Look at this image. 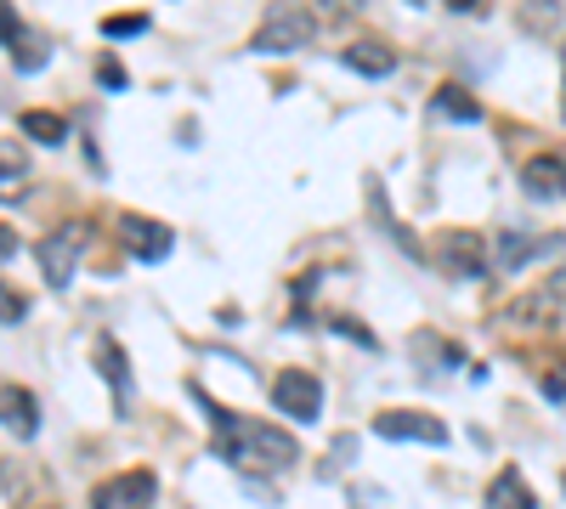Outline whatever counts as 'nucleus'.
<instances>
[{"mask_svg": "<svg viewBox=\"0 0 566 509\" xmlns=\"http://www.w3.org/2000/svg\"><path fill=\"white\" fill-rule=\"evenodd\" d=\"M216 453L239 470H290L301 458L290 431L244 420V413H216Z\"/></svg>", "mask_w": 566, "mask_h": 509, "instance_id": "obj_1", "label": "nucleus"}, {"mask_svg": "<svg viewBox=\"0 0 566 509\" xmlns=\"http://www.w3.org/2000/svg\"><path fill=\"white\" fill-rule=\"evenodd\" d=\"M312 40H317V12H306V7H272L266 23L255 29V52L290 57V52H306Z\"/></svg>", "mask_w": 566, "mask_h": 509, "instance_id": "obj_2", "label": "nucleus"}, {"mask_svg": "<svg viewBox=\"0 0 566 509\" xmlns=\"http://www.w3.org/2000/svg\"><path fill=\"white\" fill-rule=\"evenodd\" d=\"M85 238H91L85 221H63L57 233H45V244H40V277L52 289H69L74 284V266L85 255Z\"/></svg>", "mask_w": 566, "mask_h": 509, "instance_id": "obj_3", "label": "nucleus"}, {"mask_svg": "<svg viewBox=\"0 0 566 509\" xmlns=\"http://www.w3.org/2000/svg\"><path fill=\"white\" fill-rule=\"evenodd\" d=\"M154 503H159L154 470H119L91 487V509H154Z\"/></svg>", "mask_w": 566, "mask_h": 509, "instance_id": "obj_4", "label": "nucleus"}, {"mask_svg": "<svg viewBox=\"0 0 566 509\" xmlns=\"http://www.w3.org/2000/svg\"><path fill=\"white\" fill-rule=\"evenodd\" d=\"M374 431H380L386 442H424V447H448V425L437 420V413H419V407H391L374 420Z\"/></svg>", "mask_w": 566, "mask_h": 509, "instance_id": "obj_5", "label": "nucleus"}, {"mask_svg": "<svg viewBox=\"0 0 566 509\" xmlns=\"http://www.w3.org/2000/svg\"><path fill=\"white\" fill-rule=\"evenodd\" d=\"M272 402H277V413H290V420H317L323 385H317V374H306V368H283V374L272 380Z\"/></svg>", "mask_w": 566, "mask_h": 509, "instance_id": "obj_6", "label": "nucleus"}, {"mask_svg": "<svg viewBox=\"0 0 566 509\" xmlns=\"http://www.w3.org/2000/svg\"><path fill=\"white\" fill-rule=\"evenodd\" d=\"M437 255H442V266H448L453 277H488V266H493L482 233H470V226H453V233H442Z\"/></svg>", "mask_w": 566, "mask_h": 509, "instance_id": "obj_7", "label": "nucleus"}, {"mask_svg": "<svg viewBox=\"0 0 566 509\" xmlns=\"http://www.w3.org/2000/svg\"><path fill=\"white\" fill-rule=\"evenodd\" d=\"M119 238H125V250L136 261H165L176 250V233L165 221H154V215H119Z\"/></svg>", "mask_w": 566, "mask_h": 509, "instance_id": "obj_8", "label": "nucleus"}, {"mask_svg": "<svg viewBox=\"0 0 566 509\" xmlns=\"http://www.w3.org/2000/svg\"><path fill=\"white\" fill-rule=\"evenodd\" d=\"M544 250H560V238H538V233H522V226H510V233H499V244L488 250V261H493L499 272H515L522 261H533V255H544Z\"/></svg>", "mask_w": 566, "mask_h": 509, "instance_id": "obj_9", "label": "nucleus"}, {"mask_svg": "<svg viewBox=\"0 0 566 509\" xmlns=\"http://www.w3.org/2000/svg\"><path fill=\"white\" fill-rule=\"evenodd\" d=\"M340 63L352 74H363V79H386L397 68V52H391V45H380V40H352L346 52H340Z\"/></svg>", "mask_w": 566, "mask_h": 509, "instance_id": "obj_10", "label": "nucleus"}, {"mask_svg": "<svg viewBox=\"0 0 566 509\" xmlns=\"http://www.w3.org/2000/svg\"><path fill=\"white\" fill-rule=\"evenodd\" d=\"M29 199V153L18 142H0V204Z\"/></svg>", "mask_w": 566, "mask_h": 509, "instance_id": "obj_11", "label": "nucleus"}, {"mask_svg": "<svg viewBox=\"0 0 566 509\" xmlns=\"http://www.w3.org/2000/svg\"><path fill=\"white\" fill-rule=\"evenodd\" d=\"M0 420L12 425V436H34L40 431V407H34V396L23 391V385H0Z\"/></svg>", "mask_w": 566, "mask_h": 509, "instance_id": "obj_12", "label": "nucleus"}, {"mask_svg": "<svg viewBox=\"0 0 566 509\" xmlns=\"http://www.w3.org/2000/svg\"><path fill=\"white\" fill-rule=\"evenodd\" d=\"M522 188H527L533 199H560V193H566V159H555V153L527 159V170H522Z\"/></svg>", "mask_w": 566, "mask_h": 509, "instance_id": "obj_13", "label": "nucleus"}, {"mask_svg": "<svg viewBox=\"0 0 566 509\" xmlns=\"http://www.w3.org/2000/svg\"><path fill=\"white\" fill-rule=\"evenodd\" d=\"M488 509H538V492L522 481V470H515V465H504L493 476V487H488Z\"/></svg>", "mask_w": 566, "mask_h": 509, "instance_id": "obj_14", "label": "nucleus"}, {"mask_svg": "<svg viewBox=\"0 0 566 509\" xmlns=\"http://www.w3.org/2000/svg\"><path fill=\"white\" fill-rule=\"evenodd\" d=\"M23 130L34 136V142H45V148L69 142V119H63V114H45V108H29V114H23Z\"/></svg>", "mask_w": 566, "mask_h": 509, "instance_id": "obj_15", "label": "nucleus"}, {"mask_svg": "<svg viewBox=\"0 0 566 509\" xmlns=\"http://www.w3.org/2000/svg\"><path fill=\"white\" fill-rule=\"evenodd\" d=\"M437 114H448V119H459V125H476V119H482V103L470 97V91H459V85H442V91H437Z\"/></svg>", "mask_w": 566, "mask_h": 509, "instance_id": "obj_16", "label": "nucleus"}, {"mask_svg": "<svg viewBox=\"0 0 566 509\" xmlns=\"http://www.w3.org/2000/svg\"><path fill=\"white\" fill-rule=\"evenodd\" d=\"M97 351H103V374H108V385H114L119 402H125V351H119L114 340H97Z\"/></svg>", "mask_w": 566, "mask_h": 509, "instance_id": "obj_17", "label": "nucleus"}, {"mask_svg": "<svg viewBox=\"0 0 566 509\" xmlns=\"http://www.w3.org/2000/svg\"><path fill=\"white\" fill-rule=\"evenodd\" d=\"M103 34H108V40H130V34H148V18H142V12H125V18H103Z\"/></svg>", "mask_w": 566, "mask_h": 509, "instance_id": "obj_18", "label": "nucleus"}, {"mask_svg": "<svg viewBox=\"0 0 566 509\" xmlns=\"http://www.w3.org/2000/svg\"><path fill=\"white\" fill-rule=\"evenodd\" d=\"M23 317H29V300L12 284H0V322H23Z\"/></svg>", "mask_w": 566, "mask_h": 509, "instance_id": "obj_19", "label": "nucleus"}, {"mask_svg": "<svg viewBox=\"0 0 566 509\" xmlns=\"http://www.w3.org/2000/svg\"><path fill=\"white\" fill-rule=\"evenodd\" d=\"M544 396L549 402H566V362H555L549 374H544Z\"/></svg>", "mask_w": 566, "mask_h": 509, "instance_id": "obj_20", "label": "nucleus"}, {"mask_svg": "<svg viewBox=\"0 0 566 509\" xmlns=\"http://www.w3.org/2000/svg\"><path fill=\"white\" fill-rule=\"evenodd\" d=\"M40 63H45L40 40H29V34H23V40H18V68H40Z\"/></svg>", "mask_w": 566, "mask_h": 509, "instance_id": "obj_21", "label": "nucleus"}, {"mask_svg": "<svg viewBox=\"0 0 566 509\" xmlns=\"http://www.w3.org/2000/svg\"><path fill=\"white\" fill-rule=\"evenodd\" d=\"M0 40H12V45L23 40V18H18L12 7H0Z\"/></svg>", "mask_w": 566, "mask_h": 509, "instance_id": "obj_22", "label": "nucleus"}, {"mask_svg": "<svg viewBox=\"0 0 566 509\" xmlns=\"http://www.w3.org/2000/svg\"><path fill=\"white\" fill-rule=\"evenodd\" d=\"M335 329H340L346 340H363V346H374V335L363 329V322H352V317H335Z\"/></svg>", "mask_w": 566, "mask_h": 509, "instance_id": "obj_23", "label": "nucleus"}, {"mask_svg": "<svg viewBox=\"0 0 566 509\" xmlns=\"http://www.w3.org/2000/svg\"><path fill=\"white\" fill-rule=\"evenodd\" d=\"M12 255H18V233H12V226H7V221H0V266H7Z\"/></svg>", "mask_w": 566, "mask_h": 509, "instance_id": "obj_24", "label": "nucleus"}, {"mask_svg": "<svg viewBox=\"0 0 566 509\" xmlns=\"http://www.w3.org/2000/svg\"><path fill=\"white\" fill-rule=\"evenodd\" d=\"M18 509H63V503H52V498H29V503H18Z\"/></svg>", "mask_w": 566, "mask_h": 509, "instance_id": "obj_25", "label": "nucleus"}, {"mask_svg": "<svg viewBox=\"0 0 566 509\" xmlns=\"http://www.w3.org/2000/svg\"><path fill=\"white\" fill-rule=\"evenodd\" d=\"M560 108H566V103H560Z\"/></svg>", "mask_w": 566, "mask_h": 509, "instance_id": "obj_26", "label": "nucleus"}]
</instances>
